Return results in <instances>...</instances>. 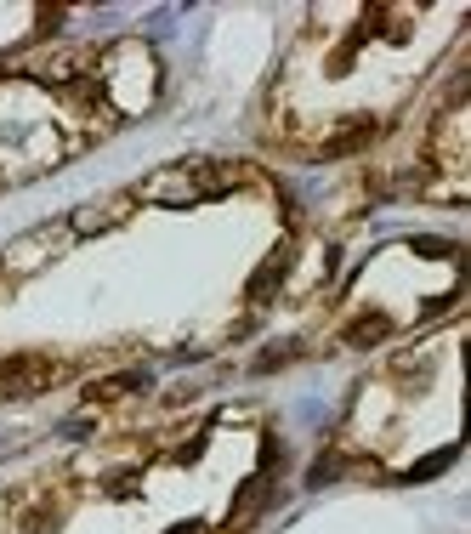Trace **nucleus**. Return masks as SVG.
Wrapping results in <instances>:
<instances>
[{
  "label": "nucleus",
  "instance_id": "obj_9",
  "mask_svg": "<svg viewBox=\"0 0 471 534\" xmlns=\"http://www.w3.org/2000/svg\"><path fill=\"white\" fill-rule=\"evenodd\" d=\"M454 466V449H437L432 461H415L409 472H403V483H426V478H437V472H449Z\"/></svg>",
  "mask_w": 471,
  "mask_h": 534
},
{
  "label": "nucleus",
  "instance_id": "obj_7",
  "mask_svg": "<svg viewBox=\"0 0 471 534\" xmlns=\"http://www.w3.org/2000/svg\"><path fill=\"white\" fill-rule=\"evenodd\" d=\"M369 137H375V120H347L341 125V137H330V143L318 148L324 160H335V154H352V148H364Z\"/></svg>",
  "mask_w": 471,
  "mask_h": 534
},
{
  "label": "nucleus",
  "instance_id": "obj_10",
  "mask_svg": "<svg viewBox=\"0 0 471 534\" xmlns=\"http://www.w3.org/2000/svg\"><path fill=\"white\" fill-rule=\"evenodd\" d=\"M296 353H301V341H273V347H267V353L256 358V370H262V375H273V370H284V364H290Z\"/></svg>",
  "mask_w": 471,
  "mask_h": 534
},
{
  "label": "nucleus",
  "instance_id": "obj_6",
  "mask_svg": "<svg viewBox=\"0 0 471 534\" xmlns=\"http://www.w3.org/2000/svg\"><path fill=\"white\" fill-rule=\"evenodd\" d=\"M142 387H148V375L131 370V375H108V381H97L86 398H91V404H114V398H131V392H142Z\"/></svg>",
  "mask_w": 471,
  "mask_h": 534
},
{
  "label": "nucleus",
  "instance_id": "obj_3",
  "mask_svg": "<svg viewBox=\"0 0 471 534\" xmlns=\"http://www.w3.org/2000/svg\"><path fill=\"white\" fill-rule=\"evenodd\" d=\"M131 211V194H120V199H97V205H80V211L69 216V233H103L114 216H125Z\"/></svg>",
  "mask_w": 471,
  "mask_h": 534
},
{
  "label": "nucleus",
  "instance_id": "obj_1",
  "mask_svg": "<svg viewBox=\"0 0 471 534\" xmlns=\"http://www.w3.org/2000/svg\"><path fill=\"white\" fill-rule=\"evenodd\" d=\"M69 375H74V364H63V358L12 353V358H0V398H35V392H52Z\"/></svg>",
  "mask_w": 471,
  "mask_h": 534
},
{
  "label": "nucleus",
  "instance_id": "obj_4",
  "mask_svg": "<svg viewBox=\"0 0 471 534\" xmlns=\"http://www.w3.org/2000/svg\"><path fill=\"white\" fill-rule=\"evenodd\" d=\"M284 273H290V250H273V256H267V262L256 267V279L245 285V302H250V307H262L267 296H273V290L284 285Z\"/></svg>",
  "mask_w": 471,
  "mask_h": 534
},
{
  "label": "nucleus",
  "instance_id": "obj_12",
  "mask_svg": "<svg viewBox=\"0 0 471 534\" xmlns=\"http://www.w3.org/2000/svg\"><path fill=\"white\" fill-rule=\"evenodd\" d=\"M171 534H205V529H199V523H176Z\"/></svg>",
  "mask_w": 471,
  "mask_h": 534
},
{
  "label": "nucleus",
  "instance_id": "obj_5",
  "mask_svg": "<svg viewBox=\"0 0 471 534\" xmlns=\"http://www.w3.org/2000/svg\"><path fill=\"white\" fill-rule=\"evenodd\" d=\"M386 336H392V324H386L381 313H364V319H352L347 330H341V341H347V347H381Z\"/></svg>",
  "mask_w": 471,
  "mask_h": 534
},
{
  "label": "nucleus",
  "instance_id": "obj_2",
  "mask_svg": "<svg viewBox=\"0 0 471 534\" xmlns=\"http://www.w3.org/2000/svg\"><path fill=\"white\" fill-rule=\"evenodd\" d=\"M63 245H69L63 228H35V233H23L18 245L0 250V267H6V273H35V267H46Z\"/></svg>",
  "mask_w": 471,
  "mask_h": 534
},
{
  "label": "nucleus",
  "instance_id": "obj_11",
  "mask_svg": "<svg viewBox=\"0 0 471 534\" xmlns=\"http://www.w3.org/2000/svg\"><path fill=\"white\" fill-rule=\"evenodd\" d=\"M335 472H341V455H324V461L313 466V483H330Z\"/></svg>",
  "mask_w": 471,
  "mask_h": 534
},
{
  "label": "nucleus",
  "instance_id": "obj_8",
  "mask_svg": "<svg viewBox=\"0 0 471 534\" xmlns=\"http://www.w3.org/2000/svg\"><path fill=\"white\" fill-rule=\"evenodd\" d=\"M262 495H267V472H262V478H250L245 489H239V500H233V512H227V523H245V517L256 512V506H262Z\"/></svg>",
  "mask_w": 471,
  "mask_h": 534
}]
</instances>
